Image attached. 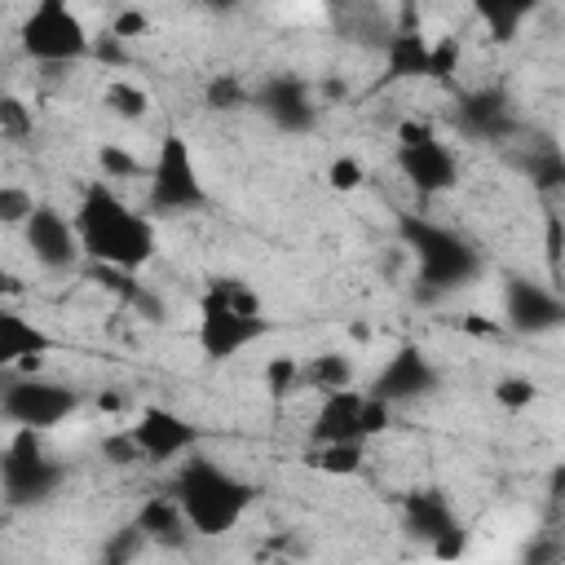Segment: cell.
<instances>
[{
	"instance_id": "cell-1",
	"label": "cell",
	"mask_w": 565,
	"mask_h": 565,
	"mask_svg": "<svg viewBox=\"0 0 565 565\" xmlns=\"http://www.w3.org/2000/svg\"><path fill=\"white\" fill-rule=\"evenodd\" d=\"M75 238H79V252L93 256L102 269H119V274H137L154 260L159 252V234H154V221L141 216L137 207H128L106 177L88 181L84 194H79V207H75Z\"/></svg>"
},
{
	"instance_id": "cell-2",
	"label": "cell",
	"mask_w": 565,
	"mask_h": 565,
	"mask_svg": "<svg viewBox=\"0 0 565 565\" xmlns=\"http://www.w3.org/2000/svg\"><path fill=\"white\" fill-rule=\"evenodd\" d=\"M168 494L181 503L190 534H203V539L230 534L252 508V486L243 477H234L230 468H221L216 459H203L194 450L181 455V468H177Z\"/></svg>"
},
{
	"instance_id": "cell-3",
	"label": "cell",
	"mask_w": 565,
	"mask_h": 565,
	"mask_svg": "<svg viewBox=\"0 0 565 565\" xmlns=\"http://www.w3.org/2000/svg\"><path fill=\"white\" fill-rule=\"evenodd\" d=\"M265 335H269V318L260 309V296L247 282L221 278V282H212L203 291L194 340H199L207 362H230L243 349H252L256 340H265Z\"/></svg>"
},
{
	"instance_id": "cell-4",
	"label": "cell",
	"mask_w": 565,
	"mask_h": 565,
	"mask_svg": "<svg viewBox=\"0 0 565 565\" xmlns=\"http://www.w3.org/2000/svg\"><path fill=\"white\" fill-rule=\"evenodd\" d=\"M397 234L411 247V256L419 265V282L428 291H455L481 274V252L468 238H459L455 230H446L419 212H402Z\"/></svg>"
},
{
	"instance_id": "cell-5",
	"label": "cell",
	"mask_w": 565,
	"mask_h": 565,
	"mask_svg": "<svg viewBox=\"0 0 565 565\" xmlns=\"http://www.w3.org/2000/svg\"><path fill=\"white\" fill-rule=\"evenodd\" d=\"M66 481V463L53 459L35 428H13L9 446L0 450V490L13 508L44 503Z\"/></svg>"
},
{
	"instance_id": "cell-6",
	"label": "cell",
	"mask_w": 565,
	"mask_h": 565,
	"mask_svg": "<svg viewBox=\"0 0 565 565\" xmlns=\"http://www.w3.org/2000/svg\"><path fill=\"white\" fill-rule=\"evenodd\" d=\"M18 44L31 62L44 66H62V62H79L93 49V35L84 26V18L71 9V0H35L31 13L18 26Z\"/></svg>"
},
{
	"instance_id": "cell-7",
	"label": "cell",
	"mask_w": 565,
	"mask_h": 565,
	"mask_svg": "<svg viewBox=\"0 0 565 565\" xmlns=\"http://www.w3.org/2000/svg\"><path fill=\"white\" fill-rule=\"evenodd\" d=\"M146 203L159 216H177V212H199L207 203V185L199 177L194 150L181 132H163L154 163H150V181H146Z\"/></svg>"
},
{
	"instance_id": "cell-8",
	"label": "cell",
	"mask_w": 565,
	"mask_h": 565,
	"mask_svg": "<svg viewBox=\"0 0 565 565\" xmlns=\"http://www.w3.org/2000/svg\"><path fill=\"white\" fill-rule=\"evenodd\" d=\"M397 168L419 194H450L459 185L455 150L419 119H402L397 124Z\"/></svg>"
},
{
	"instance_id": "cell-9",
	"label": "cell",
	"mask_w": 565,
	"mask_h": 565,
	"mask_svg": "<svg viewBox=\"0 0 565 565\" xmlns=\"http://www.w3.org/2000/svg\"><path fill=\"white\" fill-rule=\"evenodd\" d=\"M79 411V393L62 380H44V375H18L13 384H4L0 393V415L13 428H35L49 433L57 424H66Z\"/></svg>"
},
{
	"instance_id": "cell-10",
	"label": "cell",
	"mask_w": 565,
	"mask_h": 565,
	"mask_svg": "<svg viewBox=\"0 0 565 565\" xmlns=\"http://www.w3.org/2000/svg\"><path fill=\"white\" fill-rule=\"evenodd\" d=\"M128 433L146 463H172L199 446V428L168 406H141V415L128 424Z\"/></svg>"
},
{
	"instance_id": "cell-11",
	"label": "cell",
	"mask_w": 565,
	"mask_h": 565,
	"mask_svg": "<svg viewBox=\"0 0 565 565\" xmlns=\"http://www.w3.org/2000/svg\"><path fill=\"white\" fill-rule=\"evenodd\" d=\"M252 106L278 128V132H309L318 124V97L296 75H274L260 88H252Z\"/></svg>"
},
{
	"instance_id": "cell-12",
	"label": "cell",
	"mask_w": 565,
	"mask_h": 565,
	"mask_svg": "<svg viewBox=\"0 0 565 565\" xmlns=\"http://www.w3.org/2000/svg\"><path fill=\"white\" fill-rule=\"evenodd\" d=\"M503 322L521 335H543L565 322V305L552 287L530 282V278H508L503 282Z\"/></svg>"
},
{
	"instance_id": "cell-13",
	"label": "cell",
	"mask_w": 565,
	"mask_h": 565,
	"mask_svg": "<svg viewBox=\"0 0 565 565\" xmlns=\"http://www.w3.org/2000/svg\"><path fill=\"white\" fill-rule=\"evenodd\" d=\"M437 388V366L428 362V353L419 344H402L388 353V362L380 366L371 393L384 397L388 406H402V402H415V397H428Z\"/></svg>"
},
{
	"instance_id": "cell-14",
	"label": "cell",
	"mask_w": 565,
	"mask_h": 565,
	"mask_svg": "<svg viewBox=\"0 0 565 565\" xmlns=\"http://www.w3.org/2000/svg\"><path fill=\"white\" fill-rule=\"evenodd\" d=\"M26 247L44 269H71L79 260V238H75V221L66 212H57L53 203H35V212L22 221Z\"/></svg>"
},
{
	"instance_id": "cell-15",
	"label": "cell",
	"mask_w": 565,
	"mask_h": 565,
	"mask_svg": "<svg viewBox=\"0 0 565 565\" xmlns=\"http://www.w3.org/2000/svg\"><path fill=\"white\" fill-rule=\"evenodd\" d=\"M358 415H362V388L349 384V388L322 393L318 415H313V424H309V441L318 446V441H349V437H362ZM362 441H366V437H362Z\"/></svg>"
},
{
	"instance_id": "cell-16",
	"label": "cell",
	"mask_w": 565,
	"mask_h": 565,
	"mask_svg": "<svg viewBox=\"0 0 565 565\" xmlns=\"http://www.w3.org/2000/svg\"><path fill=\"white\" fill-rule=\"evenodd\" d=\"M402 525L415 539L437 543V539L459 530V516H455V508H450V499L441 490H415V494L402 499Z\"/></svg>"
},
{
	"instance_id": "cell-17",
	"label": "cell",
	"mask_w": 565,
	"mask_h": 565,
	"mask_svg": "<svg viewBox=\"0 0 565 565\" xmlns=\"http://www.w3.org/2000/svg\"><path fill=\"white\" fill-rule=\"evenodd\" d=\"M49 349H53V335L40 322L22 318L18 309H0V371H18L22 358L49 353Z\"/></svg>"
},
{
	"instance_id": "cell-18",
	"label": "cell",
	"mask_w": 565,
	"mask_h": 565,
	"mask_svg": "<svg viewBox=\"0 0 565 565\" xmlns=\"http://www.w3.org/2000/svg\"><path fill=\"white\" fill-rule=\"evenodd\" d=\"M384 66H388V79H428V71H433V62H428V40H424L419 31H397V35H388Z\"/></svg>"
},
{
	"instance_id": "cell-19",
	"label": "cell",
	"mask_w": 565,
	"mask_h": 565,
	"mask_svg": "<svg viewBox=\"0 0 565 565\" xmlns=\"http://www.w3.org/2000/svg\"><path fill=\"white\" fill-rule=\"evenodd\" d=\"M141 539H159V543H181V534L190 530L185 516H181V503L172 494H154L141 503L137 512V525H132Z\"/></svg>"
},
{
	"instance_id": "cell-20",
	"label": "cell",
	"mask_w": 565,
	"mask_h": 565,
	"mask_svg": "<svg viewBox=\"0 0 565 565\" xmlns=\"http://www.w3.org/2000/svg\"><path fill=\"white\" fill-rule=\"evenodd\" d=\"M472 4H477V13H481L486 31L508 44V40H516L521 22H525L539 4H547V0H472Z\"/></svg>"
},
{
	"instance_id": "cell-21",
	"label": "cell",
	"mask_w": 565,
	"mask_h": 565,
	"mask_svg": "<svg viewBox=\"0 0 565 565\" xmlns=\"http://www.w3.org/2000/svg\"><path fill=\"white\" fill-rule=\"evenodd\" d=\"M353 384V358L349 353H313L309 362H300V388H349Z\"/></svg>"
},
{
	"instance_id": "cell-22",
	"label": "cell",
	"mask_w": 565,
	"mask_h": 565,
	"mask_svg": "<svg viewBox=\"0 0 565 565\" xmlns=\"http://www.w3.org/2000/svg\"><path fill=\"white\" fill-rule=\"evenodd\" d=\"M366 459V441L362 437H349V441H318L309 450V463L327 477H353Z\"/></svg>"
},
{
	"instance_id": "cell-23",
	"label": "cell",
	"mask_w": 565,
	"mask_h": 565,
	"mask_svg": "<svg viewBox=\"0 0 565 565\" xmlns=\"http://www.w3.org/2000/svg\"><path fill=\"white\" fill-rule=\"evenodd\" d=\"M203 102H207V110L234 115V110H247V106H252V88H247L238 75L221 71V75H212V79L203 84Z\"/></svg>"
},
{
	"instance_id": "cell-24",
	"label": "cell",
	"mask_w": 565,
	"mask_h": 565,
	"mask_svg": "<svg viewBox=\"0 0 565 565\" xmlns=\"http://www.w3.org/2000/svg\"><path fill=\"white\" fill-rule=\"evenodd\" d=\"M463 124H468L472 132H499V128L508 124L503 97H499V93H472V97L463 102Z\"/></svg>"
},
{
	"instance_id": "cell-25",
	"label": "cell",
	"mask_w": 565,
	"mask_h": 565,
	"mask_svg": "<svg viewBox=\"0 0 565 565\" xmlns=\"http://www.w3.org/2000/svg\"><path fill=\"white\" fill-rule=\"evenodd\" d=\"M106 106H110V115L115 119H141L146 110H150V93L141 88V84H132V79H110L106 84Z\"/></svg>"
},
{
	"instance_id": "cell-26",
	"label": "cell",
	"mask_w": 565,
	"mask_h": 565,
	"mask_svg": "<svg viewBox=\"0 0 565 565\" xmlns=\"http://www.w3.org/2000/svg\"><path fill=\"white\" fill-rule=\"evenodd\" d=\"M296 388H300V358L274 353V358L265 362V393H269V397H287V393H296Z\"/></svg>"
},
{
	"instance_id": "cell-27",
	"label": "cell",
	"mask_w": 565,
	"mask_h": 565,
	"mask_svg": "<svg viewBox=\"0 0 565 565\" xmlns=\"http://www.w3.org/2000/svg\"><path fill=\"white\" fill-rule=\"evenodd\" d=\"M31 128H35V119H31L26 102L4 93L0 97V141H22V137H31Z\"/></svg>"
},
{
	"instance_id": "cell-28",
	"label": "cell",
	"mask_w": 565,
	"mask_h": 565,
	"mask_svg": "<svg viewBox=\"0 0 565 565\" xmlns=\"http://www.w3.org/2000/svg\"><path fill=\"white\" fill-rule=\"evenodd\" d=\"M362 181H366V163H362V159L340 154V159L327 163V185H331L335 194H353V190H362Z\"/></svg>"
},
{
	"instance_id": "cell-29",
	"label": "cell",
	"mask_w": 565,
	"mask_h": 565,
	"mask_svg": "<svg viewBox=\"0 0 565 565\" xmlns=\"http://www.w3.org/2000/svg\"><path fill=\"white\" fill-rule=\"evenodd\" d=\"M534 397H539V384L525 380V375H508V380L494 384V402H499L503 411H530Z\"/></svg>"
},
{
	"instance_id": "cell-30",
	"label": "cell",
	"mask_w": 565,
	"mask_h": 565,
	"mask_svg": "<svg viewBox=\"0 0 565 565\" xmlns=\"http://www.w3.org/2000/svg\"><path fill=\"white\" fill-rule=\"evenodd\" d=\"M428 62H433V71H428V79H437V84H446L455 71H459V40L455 35H441V40H428Z\"/></svg>"
},
{
	"instance_id": "cell-31",
	"label": "cell",
	"mask_w": 565,
	"mask_h": 565,
	"mask_svg": "<svg viewBox=\"0 0 565 565\" xmlns=\"http://www.w3.org/2000/svg\"><path fill=\"white\" fill-rule=\"evenodd\" d=\"M35 212V194L26 185H0V225H22Z\"/></svg>"
},
{
	"instance_id": "cell-32",
	"label": "cell",
	"mask_w": 565,
	"mask_h": 565,
	"mask_svg": "<svg viewBox=\"0 0 565 565\" xmlns=\"http://www.w3.org/2000/svg\"><path fill=\"white\" fill-rule=\"evenodd\" d=\"M146 31H150V18H146L141 4H119V9H115V18H110V35H119V40L128 44V40H137V35H146Z\"/></svg>"
},
{
	"instance_id": "cell-33",
	"label": "cell",
	"mask_w": 565,
	"mask_h": 565,
	"mask_svg": "<svg viewBox=\"0 0 565 565\" xmlns=\"http://www.w3.org/2000/svg\"><path fill=\"white\" fill-rule=\"evenodd\" d=\"M388 415H393V406H388L384 397L362 393V415H358V424H362V437H366V441H371L375 433H384V428H388Z\"/></svg>"
},
{
	"instance_id": "cell-34",
	"label": "cell",
	"mask_w": 565,
	"mask_h": 565,
	"mask_svg": "<svg viewBox=\"0 0 565 565\" xmlns=\"http://www.w3.org/2000/svg\"><path fill=\"white\" fill-rule=\"evenodd\" d=\"M97 163H102V177L110 181V177H137L141 172V163L128 154V150H119V146H102L97 150Z\"/></svg>"
},
{
	"instance_id": "cell-35",
	"label": "cell",
	"mask_w": 565,
	"mask_h": 565,
	"mask_svg": "<svg viewBox=\"0 0 565 565\" xmlns=\"http://www.w3.org/2000/svg\"><path fill=\"white\" fill-rule=\"evenodd\" d=\"M102 455L110 459V463H119V468H128V463H137L141 459V450H137V441H132V433L124 428V433H115V437H106L102 441Z\"/></svg>"
},
{
	"instance_id": "cell-36",
	"label": "cell",
	"mask_w": 565,
	"mask_h": 565,
	"mask_svg": "<svg viewBox=\"0 0 565 565\" xmlns=\"http://www.w3.org/2000/svg\"><path fill=\"white\" fill-rule=\"evenodd\" d=\"M88 53H97L102 62H115V66H119V62H124V40H119V35H106V40H93V49H88Z\"/></svg>"
},
{
	"instance_id": "cell-37",
	"label": "cell",
	"mask_w": 565,
	"mask_h": 565,
	"mask_svg": "<svg viewBox=\"0 0 565 565\" xmlns=\"http://www.w3.org/2000/svg\"><path fill=\"white\" fill-rule=\"evenodd\" d=\"M428 547H433V556H463V530H455V534H446V539H437Z\"/></svg>"
},
{
	"instance_id": "cell-38",
	"label": "cell",
	"mask_w": 565,
	"mask_h": 565,
	"mask_svg": "<svg viewBox=\"0 0 565 565\" xmlns=\"http://www.w3.org/2000/svg\"><path fill=\"white\" fill-rule=\"evenodd\" d=\"M463 327H468L472 335H499V322H481V313H468Z\"/></svg>"
},
{
	"instance_id": "cell-39",
	"label": "cell",
	"mask_w": 565,
	"mask_h": 565,
	"mask_svg": "<svg viewBox=\"0 0 565 565\" xmlns=\"http://www.w3.org/2000/svg\"><path fill=\"white\" fill-rule=\"evenodd\" d=\"M18 291H22V282H18V274L0 265V300H4V296H18Z\"/></svg>"
},
{
	"instance_id": "cell-40",
	"label": "cell",
	"mask_w": 565,
	"mask_h": 565,
	"mask_svg": "<svg viewBox=\"0 0 565 565\" xmlns=\"http://www.w3.org/2000/svg\"><path fill=\"white\" fill-rule=\"evenodd\" d=\"M547 256H552V265H556V256H561V221L552 216V225H547Z\"/></svg>"
},
{
	"instance_id": "cell-41",
	"label": "cell",
	"mask_w": 565,
	"mask_h": 565,
	"mask_svg": "<svg viewBox=\"0 0 565 565\" xmlns=\"http://www.w3.org/2000/svg\"><path fill=\"white\" fill-rule=\"evenodd\" d=\"M199 4H203V9H212V13H234L243 0H199Z\"/></svg>"
},
{
	"instance_id": "cell-42",
	"label": "cell",
	"mask_w": 565,
	"mask_h": 565,
	"mask_svg": "<svg viewBox=\"0 0 565 565\" xmlns=\"http://www.w3.org/2000/svg\"><path fill=\"white\" fill-rule=\"evenodd\" d=\"M119 4H132V0H119Z\"/></svg>"
},
{
	"instance_id": "cell-43",
	"label": "cell",
	"mask_w": 565,
	"mask_h": 565,
	"mask_svg": "<svg viewBox=\"0 0 565 565\" xmlns=\"http://www.w3.org/2000/svg\"><path fill=\"white\" fill-rule=\"evenodd\" d=\"M0 97H4V93H0Z\"/></svg>"
}]
</instances>
